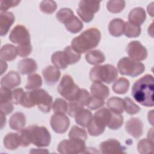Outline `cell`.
Wrapping results in <instances>:
<instances>
[{"mask_svg": "<svg viewBox=\"0 0 154 154\" xmlns=\"http://www.w3.org/2000/svg\"><path fill=\"white\" fill-rule=\"evenodd\" d=\"M154 80L152 75L147 74L137 80L132 87V96L140 104L146 107H153Z\"/></svg>", "mask_w": 154, "mask_h": 154, "instance_id": "cell-1", "label": "cell"}, {"mask_svg": "<svg viewBox=\"0 0 154 154\" xmlns=\"http://www.w3.org/2000/svg\"><path fill=\"white\" fill-rule=\"evenodd\" d=\"M101 38L100 31L96 28H90L75 37L71 42V46L77 52L84 54L96 48Z\"/></svg>", "mask_w": 154, "mask_h": 154, "instance_id": "cell-2", "label": "cell"}, {"mask_svg": "<svg viewBox=\"0 0 154 154\" xmlns=\"http://www.w3.org/2000/svg\"><path fill=\"white\" fill-rule=\"evenodd\" d=\"M89 76L93 82H103L109 84L116 79L118 72L113 65L106 64L93 67L90 70Z\"/></svg>", "mask_w": 154, "mask_h": 154, "instance_id": "cell-3", "label": "cell"}, {"mask_svg": "<svg viewBox=\"0 0 154 154\" xmlns=\"http://www.w3.org/2000/svg\"><path fill=\"white\" fill-rule=\"evenodd\" d=\"M81 88L75 84L73 78L69 75H64L57 87L58 93L66 100L76 101Z\"/></svg>", "mask_w": 154, "mask_h": 154, "instance_id": "cell-4", "label": "cell"}, {"mask_svg": "<svg viewBox=\"0 0 154 154\" xmlns=\"http://www.w3.org/2000/svg\"><path fill=\"white\" fill-rule=\"evenodd\" d=\"M117 69L122 75L136 77L145 70V66L140 61L134 60L129 57H123L117 63Z\"/></svg>", "mask_w": 154, "mask_h": 154, "instance_id": "cell-5", "label": "cell"}, {"mask_svg": "<svg viewBox=\"0 0 154 154\" xmlns=\"http://www.w3.org/2000/svg\"><path fill=\"white\" fill-rule=\"evenodd\" d=\"M27 128L30 133L32 144L40 147H47L50 144L51 136L46 127L33 125Z\"/></svg>", "mask_w": 154, "mask_h": 154, "instance_id": "cell-6", "label": "cell"}, {"mask_svg": "<svg viewBox=\"0 0 154 154\" xmlns=\"http://www.w3.org/2000/svg\"><path fill=\"white\" fill-rule=\"evenodd\" d=\"M30 96L34 105L44 113L50 112L52 106V97L45 90L42 88L33 90L29 91Z\"/></svg>", "mask_w": 154, "mask_h": 154, "instance_id": "cell-7", "label": "cell"}, {"mask_svg": "<svg viewBox=\"0 0 154 154\" xmlns=\"http://www.w3.org/2000/svg\"><path fill=\"white\" fill-rule=\"evenodd\" d=\"M100 9V2L93 1H81L77 9V13L81 19L85 22L91 21L94 14Z\"/></svg>", "mask_w": 154, "mask_h": 154, "instance_id": "cell-8", "label": "cell"}, {"mask_svg": "<svg viewBox=\"0 0 154 154\" xmlns=\"http://www.w3.org/2000/svg\"><path fill=\"white\" fill-rule=\"evenodd\" d=\"M86 150L85 141L81 140H64L60 142L57 150L60 153L77 154L84 153Z\"/></svg>", "mask_w": 154, "mask_h": 154, "instance_id": "cell-9", "label": "cell"}, {"mask_svg": "<svg viewBox=\"0 0 154 154\" xmlns=\"http://www.w3.org/2000/svg\"><path fill=\"white\" fill-rule=\"evenodd\" d=\"M30 34L27 28L23 25H17L11 31L9 40L13 43L19 45L30 43Z\"/></svg>", "mask_w": 154, "mask_h": 154, "instance_id": "cell-10", "label": "cell"}, {"mask_svg": "<svg viewBox=\"0 0 154 154\" xmlns=\"http://www.w3.org/2000/svg\"><path fill=\"white\" fill-rule=\"evenodd\" d=\"M126 52L130 58L137 61H143L147 57L146 48L138 41L131 42L126 47Z\"/></svg>", "mask_w": 154, "mask_h": 154, "instance_id": "cell-11", "label": "cell"}, {"mask_svg": "<svg viewBox=\"0 0 154 154\" xmlns=\"http://www.w3.org/2000/svg\"><path fill=\"white\" fill-rule=\"evenodd\" d=\"M50 124L56 133L64 134L69 127L70 120L64 113H55L51 118Z\"/></svg>", "mask_w": 154, "mask_h": 154, "instance_id": "cell-12", "label": "cell"}, {"mask_svg": "<svg viewBox=\"0 0 154 154\" xmlns=\"http://www.w3.org/2000/svg\"><path fill=\"white\" fill-rule=\"evenodd\" d=\"M99 149L102 153H125L126 147L123 146L117 140L108 139L100 144Z\"/></svg>", "mask_w": 154, "mask_h": 154, "instance_id": "cell-13", "label": "cell"}, {"mask_svg": "<svg viewBox=\"0 0 154 154\" xmlns=\"http://www.w3.org/2000/svg\"><path fill=\"white\" fill-rule=\"evenodd\" d=\"M126 131L135 138H139L143 133V123L137 117H132L125 124Z\"/></svg>", "mask_w": 154, "mask_h": 154, "instance_id": "cell-14", "label": "cell"}, {"mask_svg": "<svg viewBox=\"0 0 154 154\" xmlns=\"http://www.w3.org/2000/svg\"><path fill=\"white\" fill-rule=\"evenodd\" d=\"M21 82L19 74L16 71H10L1 79V87L11 89L19 86Z\"/></svg>", "mask_w": 154, "mask_h": 154, "instance_id": "cell-15", "label": "cell"}, {"mask_svg": "<svg viewBox=\"0 0 154 154\" xmlns=\"http://www.w3.org/2000/svg\"><path fill=\"white\" fill-rule=\"evenodd\" d=\"M42 75L45 83L47 85H52L58 81L61 73L57 67L49 66L43 70Z\"/></svg>", "mask_w": 154, "mask_h": 154, "instance_id": "cell-16", "label": "cell"}, {"mask_svg": "<svg viewBox=\"0 0 154 154\" xmlns=\"http://www.w3.org/2000/svg\"><path fill=\"white\" fill-rule=\"evenodd\" d=\"M15 20V17L10 11H1L0 13V34L5 35Z\"/></svg>", "mask_w": 154, "mask_h": 154, "instance_id": "cell-17", "label": "cell"}, {"mask_svg": "<svg viewBox=\"0 0 154 154\" xmlns=\"http://www.w3.org/2000/svg\"><path fill=\"white\" fill-rule=\"evenodd\" d=\"M37 69V64L34 59L25 58L20 60L17 64V70L22 75H29Z\"/></svg>", "mask_w": 154, "mask_h": 154, "instance_id": "cell-18", "label": "cell"}, {"mask_svg": "<svg viewBox=\"0 0 154 154\" xmlns=\"http://www.w3.org/2000/svg\"><path fill=\"white\" fill-rule=\"evenodd\" d=\"M91 96L105 100L109 94V89L100 82H94L90 87Z\"/></svg>", "mask_w": 154, "mask_h": 154, "instance_id": "cell-19", "label": "cell"}, {"mask_svg": "<svg viewBox=\"0 0 154 154\" xmlns=\"http://www.w3.org/2000/svg\"><path fill=\"white\" fill-rule=\"evenodd\" d=\"M146 19L145 10L141 7H136L133 8L129 13L128 21L133 24L140 26Z\"/></svg>", "mask_w": 154, "mask_h": 154, "instance_id": "cell-20", "label": "cell"}, {"mask_svg": "<svg viewBox=\"0 0 154 154\" xmlns=\"http://www.w3.org/2000/svg\"><path fill=\"white\" fill-rule=\"evenodd\" d=\"M125 22L120 18L112 19L108 25V31L114 37H120L124 33Z\"/></svg>", "mask_w": 154, "mask_h": 154, "instance_id": "cell-21", "label": "cell"}, {"mask_svg": "<svg viewBox=\"0 0 154 154\" xmlns=\"http://www.w3.org/2000/svg\"><path fill=\"white\" fill-rule=\"evenodd\" d=\"M17 55H18L17 47L11 44H5L1 49V60L4 61H13L16 58Z\"/></svg>", "mask_w": 154, "mask_h": 154, "instance_id": "cell-22", "label": "cell"}, {"mask_svg": "<svg viewBox=\"0 0 154 154\" xmlns=\"http://www.w3.org/2000/svg\"><path fill=\"white\" fill-rule=\"evenodd\" d=\"M26 124V117L21 112L13 114L9 120V126L11 129L15 131H20L23 128Z\"/></svg>", "mask_w": 154, "mask_h": 154, "instance_id": "cell-23", "label": "cell"}, {"mask_svg": "<svg viewBox=\"0 0 154 154\" xmlns=\"http://www.w3.org/2000/svg\"><path fill=\"white\" fill-rule=\"evenodd\" d=\"M3 143L4 147L8 150H15L20 146V140L19 133L10 132L4 138Z\"/></svg>", "mask_w": 154, "mask_h": 154, "instance_id": "cell-24", "label": "cell"}, {"mask_svg": "<svg viewBox=\"0 0 154 154\" xmlns=\"http://www.w3.org/2000/svg\"><path fill=\"white\" fill-rule=\"evenodd\" d=\"M85 60L91 65H97L102 63L105 60L103 53L100 50H93L87 53L85 56Z\"/></svg>", "mask_w": 154, "mask_h": 154, "instance_id": "cell-25", "label": "cell"}, {"mask_svg": "<svg viewBox=\"0 0 154 154\" xmlns=\"http://www.w3.org/2000/svg\"><path fill=\"white\" fill-rule=\"evenodd\" d=\"M92 117L93 116L91 112L88 109L83 108L75 115V122L78 125L85 128L87 127L88 125L91 122Z\"/></svg>", "mask_w": 154, "mask_h": 154, "instance_id": "cell-26", "label": "cell"}, {"mask_svg": "<svg viewBox=\"0 0 154 154\" xmlns=\"http://www.w3.org/2000/svg\"><path fill=\"white\" fill-rule=\"evenodd\" d=\"M106 105L109 109L114 112L122 114L124 111V102L122 98L111 97L108 100Z\"/></svg>", "mask_w": 154, "mask_h": 154, "instance_id": "cell-27", "label": "cell"}, {"mask_svg": "<svg viewBox=\"0 0 154 154\" xmlns=\"http://www.w3.org/2000/svg\"><path fill=\"white\" fill-rule=\"evenodd\" d=\"M130 85L129 81L125 78H120L112 85V90L114 93L119 94H123L127 93Z\"/></svg>", "mask_w": 154, "mask_h": 154, "instance_id": "cell-28", "label": "cell"}, {"mask_svg": "<svg viewBox=\"0 0 154 154\" xmlns=\"http://www.w3.org/2000/svg\"><path fill=\"white\" fill-rule=\"evenodd\" d=\"M51 61L55 67L61 69H65L69 65L63 51L55 52L51 56Z\"/></svg>", "mask_w": 154, "mask_h": 154, "instance_id": "cell-29", "label": "cell"}, {"mask_svg": "<svg viewBox=\"0 0 154 154\" xmlns=\"http://www.w3.org/2000/svg\"><path fill=\"white\" fill-rule=\"evenodd\" d=\"M138 152L141 154H150L153 152V141L150 138L141 140L137 145Z\"/></svg>", "mask_w": 154, "mask_h": 154, "instance_id": "cell-30", "label": "cell"}, {"mask_svg": "<svg viewBox=\"0 0 154 154\" xmlns=\"http://www.w3.org/2000/svg\"><path fill=\"white\" fill-rule=\"evenodd\" d=\"M141 32L140 26L133 24L129 21L125 23L124 34L129 38H134L138 37Z\"/></svg>", "mask_w": 154, "mask_h": 154, "instance_id": "cell-31", "label": "cell"}, {"mask_svg": "<svg viewBox=\"0 0 154 154\" xmlns=\"http://www.w3.org/2000/svg\"><path fill=\"white\" fill-rule=\"evenodd\" d=\"M64 25L66 29L72 34H76L82 30L84 26L82 21L75 15Z\"/></svg>", "mask_w": 154, "mask_h": 154, "instance_id": "cell-32", "label": "cell"}, {"mask_svg": "<svg viewBox=\"0 0 154 154\" xmlns=\"http://www.w3.org/2000/svg\"><path fill=\"white\" fill-rule=\"evenodd\" d=\"M42 85V77L37 73H33L28 75L27 83L25 85L26 90H35L39 88Z\"/></svg>", "mask_w": 154, "mask_h": 154, "instance_id": "cell-33", "label": "cell"}, {"mask_svg": "<svg viewBox=\"0 0 154 154\" xmlns=\"http://www.w3.org/2000/svg\"><path fill=\"white\" fill-rule=\"evenodd\" d=\"M68 64H74L81 59V54L75 51L71 46L66 47L63 51Z\"/></svg>", "mask_w": 154, "mask_h": 154, "instance_id": "cell-34", "label": "cell"}, {"mask_svg": "<svg viewBox=\"0 0 154 154\" xmlns=\"http://www.w3.org/2000/svg\"><path fill=\"white\" fill-rule=\"evenodd\" d=\"M69 137L70 139L81 140L85 141L87 139V134L84 129L73 126L69 133Z\"/></svg>", "mask_w": 154, "mask_h": 154, "instance_id": "cell-35", "label": "cell"}, {"mask_svg": "<svg viewBox=\"0 0 154 154\" xmlns=\"http://www.w3.org/2000/svg\"><path fill=\"white\" fill-rule=\"evenodd\" d=\"M73 16L74 14L73 11L69 8H61L56 14L57 20L64 25L67 23Z\"/></svg>", "mask_w": 154, "mask_h": 154, "instance_id": "cell-36", "label": "cell"}, {"mask_svg": "<svg viewBox=\"0 0 154 154\" xmlns=\"http://www.w3.org/2000/svg\"><path fill=\"white\" fill-rule=\"evenodd\" d=\"M123 123V117L121 114L116 113L112 111L111 117L107 125V126L112 130H117L122 127Z\"/></svg>", "mask_w": 154, "mask_h": 154, "instance_id": "cell-37", "label": "cell"}, {"mask_svg": "<svg viewBox=\"0 0 154 154\" xmlns=\"http://www.w3.org/2000/svg\"><path fill=\"white\" fill-rule=\"evenodd\" d=\"M126 2L124 1H108L106 4L107 10L112 13H119L125 7Z\"/></svg>", "mask_w": 154, "mask_h": 154, "instance_id": "cell-38", "label": "cell"}, {"mask_svg": "<svg viewBox=\"0 0 154 154\" xmlns=\"http://www.w3.org/2000/svg\"><path fill=\"white\" fill-rule=\"evenodd\" d=\"M124 102V110L125 111L130 114V115H134L135 114H137L140 111V106L137 105L134 101L132 100L129 97H125L123 99Z\"/></svg>", "mask_w": 154, "mask_h": 154, "instance_id": "cell-39", "label": "cell"}, {"mask_svg": "<svg viewBox=\"0 0 154 154\" xmlns=\"http://www.w3.org/2000/svg\"><path fill=\"white\" fill-rule=\"evenodd\" d=\"M57 7V4L55 1L51 0L42 1L40 4V10L45 13L51 14L55 12Z\"/></svg>", "mask_w": 154, "mask_h": 154, "instance_id": "cell-40", "label": "cell"}, {"mask_svg": "<svg viewBox=\"0 0 154 154\" xmlns=\"http://www.w3.org/2000/svg\"><path fill=\"white\" fill-rule=\"evenodd\" d=\"M52 109L55 113H66L67 112V103L61 98H57L52 105Z\"/></svg>", "mask_w": 154, "mask_h": 154, "instance_id": "cell-41", "label": "cell"}, {"mask_svg": "<svg viewBox=\"0 0 154 154\" xmlns=\"http://www.w3.org/2000/svg\"><path fill=\"white\" fill-rule=\"evenodd\" d=\"M84 105L78 101H72L67 103V114L72 117H75V115L82 109L84 108Z\"/></svg>", "mask_w": 154, "mask_h": 154, "instance_id": "cell-42", "label": "cell"}, {"mask_svg": "<svg viewBox=\"0 0 154 154\" xmlns=\"http://www.w3.org/2000/svg\"><path fill=\"white\" fill-rule=\"evenodd\" d=\"M19 135L20 140V146L22 147H27L31 143V136L28 128H23L19 131Z\"/></svg>", "mask_w": 154, "mask_h": 154, "instance_id": "cell-43", "label": "cell"}, {"mask_svg": "<svg viewBox=\"0 0 154 154\" xmlns=\"http://www.w3.org/2000/svg\"><path fill=\"white\" fill-rule=\"evenodd\" d=\"M25 92L22 88H17L12 91L11 102L14 104H20Z\"/></svg>", "mask_w": 154, "mask_h": 154, "instance_id": "cell-44", "label": "cell"}, {"mask_svg": "<svg viewBox=\"0 0 154 154\" xmlns=\"http://www.w3.org/2000/svg\"><path fill=\"white\" fill-rule=\"evenodd\" d=\"M18 55L22 57H25L30 55L32 52V46L30 43L19 45L17 46Z\"/></svg>", "mask_w": 154, "mask_h": 154, "instance_id": "cell-45", "label": "cell"}, {"mask_svg": "<svg viewBox=\"0 0 154 154\" xmlns=\"http://www.w3.org/2000/svg\"><path fill=\"white\" fill-rule=\"evenodd\" d=\"M105 104V102L104 100L101 99L100 98L91 96L90 99L87 104V106L89 109L94 110V109H96L99 108H100L102 106H103Z\"/></svg>", "mask_w": 154, "mask_h": 154, "instance_id": "cell-46", "label": "cell"}, {"mask_svg": "<svg viewBox=\"0 0 154 154\" xmlns=\"http://www.w3.org/2000/svg\"><path fill=\"white\" fill-rule=\"evenodd\" d=\"M91 96L90 95L89 93L87 90L84 88H81L80 92L78 97V99L76 101L81 103L82 105H87L90 99Z\"/></svg>", "mask_w": 154, "mask_h": 154, "instance_id": "cell-47", "label": "cell"}, {"mask_svg": "<svg viewBox=\"0 0 154 154\" xmlns=\"http://www.w3.org/2000/svg\"><path fill=\"white\" fill-rule=\"evenodd\" d=\"M20 2V1L18 0H7V1L1 0L0 2L1 11H7V10L10 8L16 7L17 5H18V4Z\"/></svg>", "mask_w": 154, "mask_h": 154, "instance_id": "cell-48", "label": "cell"}, {"mask_svg": "<svg viewBox=\"0 0 154 154\" xmlns=\"http://www.w3.org/2000/svg\"><path fill=\"white\" fill-rule=\"evenodd\" d=\"M0 93V103L11 102L12 91H10V89L1 87Z\"/></svg>", "mask_w": 154, "mask_h": 154, "instance_id": "cell-49", "label": "cell"}, {"mask_svg": "<svg viewBox=\"0 0 154 154\" xmlns=\"http://www.w3.org/2000/svg\"><path fill=\"white\" fill-rule=\"evenodd\" d=\"M20 104L22 105V106L27 108H30L35 106L31 100L29 91L25 92V94L23 95V97L22 98Z\"/></svg>", "mask_w": 154, "mask_h": 154, "instance_id": "cell-50", "label": "cell"}, {"mask_svg": "<svg viewBox=\"0 0 154 154\" xmlns=\"http://www.w3.org/2000/svg\"><path fill=\"white\" fill-rule=\"evenodd\" d=\"M12 103H13L11 102L0 103V112L5 115L11 113L14 109V107Z\"/></svg>", "mask_w": 154, "mask_h": 154, "instance_id": "cell-51", "label": "cell"}, {"mask_svg": "<svg viewBox=\"0 0 154 154\" xmlns=\"http://www.w3.org/2000/svg\"><path fill=\"white\" fill-rule=\"evenodd\" d=\"M7 69V64L6 62L2 60H1V75H2Z\"/></svg>", "mask_w": 154, "mask_h": 154, "instance_id": "cell-52", "label": "cell"}, {"mask_svg": "<svg viewBox=\"0 0 154 154\" xmlns=\"http://www.w3.org/2000/svg\"><path fill=\"white\" fill-rule=\"evenodd\" d=\"M1 114V128L2 129V128L5 125L6 123V118H5V114H3L2 112L0 113Z\"/></svg>", "mask_w": 154, "mask_h": 154, "instance_id": "cell-53", "label": "cell"}]
</instances>
